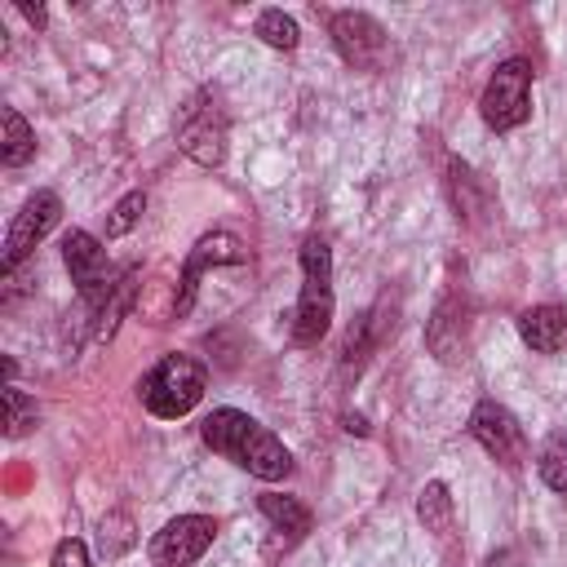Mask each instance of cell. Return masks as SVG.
<instances>
[{
  "label": "cell",
  "instance_id": "cell-1",
  "mask_svg": "<svg viewBox=\"0 0 567 567\" xmlns=\"http://www.w3.org/2000/svg\"><path fill=\"white\" fill-rule=\"evenodd\" d=\"M199 439L204 447H213L217 456H226L230 465H239L244 474L261 478V483H284L292 474V452L248 412L239 408H213L199 421Z\"/></svg>",
  "mask_w": 567,
  "mask_h": 567
},
{
  "label": "cell",
  "instance_id": "cell-2",
  "mask_svg": "<svg viewBox=\"0 0 567 567\" xmlns=\"http://www.w3.org/2000/svg\"><path fill=\"white\" fill-rule=\"evenodd\" d=\"M301 292L292 306V341L297 346H319L332 328V310H337V292H332V248L323 235H306L301 239Z\"/></svg>",
  "mask_w": 567,
  "mask_h": 567
},
{
  "label": "cell",
  "instance_id": "cell-3",
  "mask_svg": "<svg viewBox=\"0 0 567 567\" xmlns=\"http://www.w3.org/2000/svg\"><path fill=\"white\" fill-rule=\"evenodd\" d=\"M204 381H208L204 363L190 359V354H182V350H173V354H164V359L137 381V399H142V408H146L155 421H182V416L195 412V403L204 399Z\"/></svg>",
  "mask_w": 567,
  "mask_h": 567
},
{
  "label": "cell",
  "instance_id": "cell-4",
  "mask_svg": "<svg viewBox=\"0 0 567 567\" xmlns=\"http://www.w3.org/2000/svg\"><path fill=\"white\" fill-rule=\"evenodd\" d=\"M173 137H177V151L199 164V168H217L226 159V137H230V120H226V106L217 97V89H195L182 106H177V120H173Z\"/></svg>",
  "mask_w": 567,
  "mask_h": 567
},
{
  "label": "cell",
  "instance_id": "cell-5",
  "mask_svg": "<svg viewBox=\"0 0 567 567\" xmlns=\"http://www.w3.org/2000/svg\"><path fill=\"white\" fill-rule=\"evenodd\" d=\"M478 115L492 133H509L532 120V62L527 58H505L478 97Z\"/></svg>",
  "mask_w": 567,
  "mask_h": 567
},
{
  "label": "cell",
  "instance_id": "cell-6",
  "mask_svg": "<svg viewBox=\"0 0 567 567\" xmlns=\"http://www.w3.org/2000/svg\"><path fill=\"white\" fill-rule=\"evenodd\" d=\"M62 221V199L58 190H35L27 195V204L18 208V217L9 221V235H4V257H0V275L13 279V270L35 252L40 239H49Z\"/></svg>",
  "mask_w": 567,
  "mask_h": 567
},
{
  "label": "cell",
  "instance_id": "cell-7",
  "mask_svg": "<svg viewBox=\"0 0 567 567\" xmlns=\"http://www.w3.org/2000/svg\"><path fill=\"white\" fill-rule=\"evenodd\" d=\"M328 35H332V49L341 53V62H350L359 71H377L390 53L385 27L363 9H337L328 18Z\"/></svg>",
  "mask_w": 567,
  "mask_h": 567
},
{
  "label": "cell",
  "instance_id": "cell-8",
  "mask_svg": "<svg viewBox=\"0 0 567 567\" xmlns=\"http://www.w3.org/2000/svg\"><path fill=\"white\" fill-rule=\"evenodd\" d=\"M239 261H248V248L239 244V235H230V230H208V235H199L195 248H190L186 261H182V275H177L173 319L190 315V306H195V288H199L204 270H213V266H239Z\"/></svg>",
  "mask_w": 567,
  "mask_h": 567
},
{
  "label": "cell",
  "instance_id": "cell-9",
  "mask_svg": "<svg viewBox=\"0 0 567 567\" xmlns=\"http://www.w3.org/2000/svg\"><path fill=\"white\" fill-rule=\"evenodd\" d=\"M470 439H474L492 461H501V465H509V470L527 461V434H523L518 416H514L505 403H496V399L474 403V412H470Z\"/></svg>",
  "mask_w": 567,
  "mask_h": 567
},
{
  "label": "cell",
  "instance_id": "cell-10",
  "mask_svg": "<svg viewBox=\"0 0 567 567\" xmlns=\"http://www.w3.org/2000/svg\"><path fill=\"white\" fill-rule=\"evenodd\" d=\"M213 536H217V518H208V514H177V518H168L151 536L146 554H151L155 567H190V563L204 558Z\"/></svg>",
  "mask_w": 567,
  "mask_h": 567
},
{
  "label": "cell",
  "instance_id": "cell-11",
  "mask_svg": "<svg viewBox=\"0 0 567 567\" xmlns=\"http://www.w3.org/2000/svg\"><path fill=\"white\" fill-rule=\"evenodd\" d=\"M62 261H66L71 284L80 288V297H84L89 306H102V297H106V292L115 288V279H120V275L106 270V248H102V239L89 235V230H66V235H62Z\"/></svg>",
  "mask_w": 567,
  "mask_h": 567
},
{
  "label": "cell",
  "instance_id": "cell-12",
  "mask_svg": "<svg viewBox=\"0 0 567 567\" xmlns=\"http://www.w3.org/2000/svg\"><path fill=\"white\" fill-rule=\"evenodd\" d=\"M518 337L536 354H558L567 346V310L563 306H527L518 315Z\"/></svg>",
  "mask_w": 567,
  "mask_h": 567
},
{
  "label": "cell",
  "instance_id": "cell-13",
  "mask_svg": "<svg viewBox=\"0 0 567 567\" xmlns=\"http://www.w3.org/2000/svg\"><path fill=\"white\" fill-rule=\"evenodd\" d=\"M257 509H261V518L275 527V532H284L288 540H301L306 532H310V509L297 501V496H284V492H261L257 496Z\"/></svg>",
  "mask_w": 567,
  "mask_h": 567
},
{
  "label": "cell",
  "instance_id": "cell-14",
  "mask_svg": "<svg viewBox=\"0 0 567 567\" xmlns=\"http://www.w3.org/2000/svg\"><path fill=\"white\" fill-rule=\"evenodd\" d=\"M0 128H4V137H0V159H4L9 168H22L27 159H35V128H31L13 106H0Z\"/></svg>",
  "mask_w": 567,
  "mask_h": 567
},
{
  "label": "cell",
  "instance_id": "cell-15",
  "mask_svg": "<svg viewBox=\"0 0 567 567\" xmlns=\"http://www.w3.org/2000/svg\"><path fill=\"white\" fill-rule=\"evenodd\" d=\"M133 292H137V266H128L120 279H115V288L102 297V306H97V341H106V337H115V328H120V319H124V310H128V301H133Z\"/></svg>",
  "mask_w": 567,
  "mask_h": 567
},
{
  "label": "cell",
  "instance_id": "cell-16",
  "mask_svg": "<svg viewBox=\"0 0 567 567\" xmlns=\"http://www.w3.org/2000/svg\"><path fill=\"white\" fill-rule=\"evenodd\" d=\"M536 474L549 492L567 496V434L563 430H549L545 443L536 447Z\"/></svg>",
  "mask_w": 567,
  "mask_h": 567
},
{
  "label": "cell",
  "instance_id": "cell-17",
  "mask_svg": "<svg viewBox=\"0 0 567 567\" xmlns=\"http://www.w3.org/2000/svg\"><path fill=\"white\" fill-rule=\"evenodd\" d=\"M416 518H421L425 532H434V536H447V532H452V492H447L443 478H430V483L421 487V496H416Z\"/></svg>",
  "mask_w": 567,
  "mask_h": 567
},
{
  "label": "cell",
  "instance_id": "cell-18",
  "mask_svg": "<svg viewBox=\"0 0 567 567\" xmlns=\"http://www.w3.org/2000/svg\"><path fill=\"white\" fill-rule=\"evenodd\" d=\"M252 31H257L261 44H270V49H279V53H292V49L301 44V27H297V18L284 13V9H261L257 22H252Z\"/></svg>",
  "mask_w": 567,
  "mask_h": 567
},
{
  "label": "cell",
  "instance_id": "cell-19",
  "mask_svg": "<svg viewBox=\"0 0 567 567\" xmlns=\"http://www.w3.org/2000/svg\"><path fill=\"white\" fill-rule=\"evenodd\" d=\"M35 399H27L13 381H4V434L9 439H22L31 425H35Z\"/></svg>",
  "mask_w": 567,
  "mask_h": 567
},
{
  "label": "cell",
  "instance_id": "cell-20",
  "mask_svg": "<svg viewBox=\"0 0 567 567\" xmlns=\"http://www.w3.org/2000/svg\"><path fill=\"white\" fill-rule=\"evenodd\" d=\"M146 213V190H128L115 199V208L106 213V239H124Z\"/></svg>",
  "mask_w": 567,
  "mask_h": 567
},
{
  "label": "cell",
  "instance_id": "cell-21",
  "mask_svg": "<svg viewBox=\"0 0 567 567\" xmlns=\"http://www.w3.org/2000/svg\"><path fill=\"white\" fill-rule=\"evenodd\" d=\"M49 567H93V558H89L84 540H75V536H62V540L53 545V558H49Z\"/></svg>",
  "mask_w": 567,
  "mask_h": 567
},
{
  "label": "cell",
  "instance_id": "cell-22",
  "mask_svg": "<svg viewBox=\"0 0 567 567\" xmlns=\"http://www.w3.org/2000/svg\"><path fill=\"white\" fill-rule=\"evenodd\" d=\"M18 13H22L31 27H44V18H49V13H44V4H27V0H18Z\"/></svg>",
  "mask_w": 567,
  "mask_h": 567
}]
</instances>
